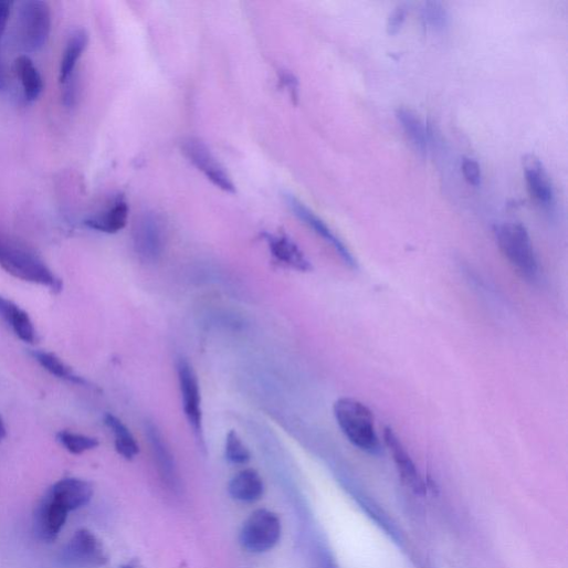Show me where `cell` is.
<instances>
[{
    "instance_id": "3",
    "label": "cell",
    "mask_w": 568,
    "mask_h": 568,
    "mask_svg": "<svg viewBox=\"0 0 568 568\" xmlns=\"http://www.w3.org/2000/svg\"><path fill=\"white\" fill-rule=\"evenodd\" d=\"M334 413L346 438L358 449L370 454L381 451L371 410L359 400L341 398L334 406Z\"/></svg>"
},
{
    "instance_id": "18",
    "label": "cell",
    "mask_w": 568,
    "mask_h": 568,
    "mask_svg": "<svg viewBox=\"0 0 568 568\" xmlns=\"http://www.w3.org/2000/svg\"><path fill=\"white\" fill-rule=\"evenodd\" d=\"M0 318L27 344H35L36 330L27 312L15 303L0 296Z\"/></svg>"
},
{
    "instance_id": "16",
    "label": "cell",
    "mask_w": 568,
    "mask_h": 568,
    "mask_svg": "<svg viewBox=\"0 0 568 568\" xmlns=\"http://www.w3.org/2000/svg\"><path fill=\"white\" fill-rule=\"evenodd\" d=\"M228 492L236 502L252 504L260 501L265 493L263 478L257 471L245 469L238 472L229 482Z\"/></svg>"
},
{
    "instance_id": "8",
    "label": "cell",
    "mask_w": 568,
    "mask_h": 568,
    "mask_svg": "<svg viewBox=\"0 0 568 568\" xmlns=\"http://www.w3.org/2000/svg\"><path fill=\"white\" fill-rule=\"evenodd\" d=\"M166 243V228L159 214L146 211L139 215L134 228V246L138 256L154 263L162 255Z\"/></svg>"
},
{
    "instance_id": "26",
    "label": "cell",
    "mask_w": 568,
    "mask_h": 568,
    "mask_svg": "<svg viewBox=\"0 0 568 568\" xmlns=\"http://www.w3.org/2000/svg\"><path fill=\"white\" fill-rule=\"evenodd\" d=\"M225 460L233 465H244L250 462L251 453L235 431H230L224 444Z\"/></svg>"
},
{
    "instance_id": "10",
    "label": "cell",
    "mask_w": 568,
    "mask_h": 568,
    "mask_svg": "<svg viewBox=\"0 0 568 568\" xmlns=\"http://www.w3.org/2000/svg\"><path fill=\"white\" fill-rule=\"evenodd\" d=\"M181 147L186 158L217 188L229 193L235 192L232 179L202 140L190 137L183 140Z\"/></svg>"
},
{
    "instance_id": "15",
    "label": "cell",
    "mask_w": 568,
    "mask_h": 568,
    "mask_svg": "<svg viewBox=\"0 0 568 568\" xmlns=\"http://www.w3.org/2000/svg\"><path fill=\"white\" fill-rule=\"evenodd\" d=\"M128 217V201L125 196L119 194L104 211L90 217L84 223L95 231L114 234L127 225Z\"/></svg>"
},
{
    "instance_id": "29",
    "label": "cell",
    "mask_w": 568,
    "mask_h": 568,
    "mask_svg": "<svg viewBox=\"0 0 568 568\" xmlns=\"http://www.w3.org/2000/svg\"><path fill=\"white\" fill-rule=\"evenodd\" d=\"M13 3L0 0V40L3 39L12 14Z\"/></svg>"
},
{
    "instance_id": "19",
    "label": "cell",
    "mask_w": 568,
    "mask_h": 568,
    "mask_svg": "<svg viewBox=\"0 0 568 568\" xmlns=\"http://www.w3.org/2000/svg\"><path fill=\"white\" fill-rule=\"evenodd\" d=\"M146 427V435L149 439L151 450L155 455V460L158 464L159 472L166 481L168 485L171 487L176 486V483L178 481L177 477V470L175 465L173 457L171 455L170 450L168 449L166 442L164 441V438L158 430L157 425H155L152 422L148 421L145 424Z\"/></svg>"
},
{
    "instance_id": "11",
    "label": "cell",
    "mask_w": 568,
    "mask_h": 568,
    "mask_svg": "<svg viewBox=\"0 0 568 568\" xmlns=\"http://www.w3.org/2000/svg\"><path fill=\"white\" fill-rule=\"evenodd\" d=\"M385 443L395 461L402 482L417 495H425L427 485L416 463L393 429L387 427L383 432Z\"/></svg>"
},
{
    "instance_id": "12",
    "label": "cell",
    "mask_w": 568,
    "mask_h": 568,
    "mask_svg": "<svg viewBox=\"0 0 568 568\" xmlns=\"http://www.w3.org/2000/svg\"><path fill=\"white\" fill-rule=\"evenodd\" d=\"M286 201L297 218H299L324 240L330 243L349 266L357 267V261L355 260L349 249L334 233V231L326 224V222H324L317 214H315L308 207H306L293 194H286Z\"/></svg>"
},
{
    "instance_id": "30",
    "label": "cell",
    "mask_w": 568,
    "mask_h": 568,
    "mask_svg": "<svg viewBox=\"0 0 568 568\" xmlns=\"http://www.w3.org/2000/svg\"><path fill=\"white\" fill-rule=\"evenodd\" d=\"M322 560H323V567L322 568H337L335 562H333V560L328 556H324L322 558Z\"/></svg>"
},
{
    "instance_id": "9",
    "label": "cell",
    "mask_w": 568,
    "mask_h": 568,
    "mask_svg": "<svg viewBox=\"0 0 568 568\" xmlns=\"http://www.w3.org/2000/svg\"><path fill=\"white\" fill-rule=\"evenodd\" d=\"M177 372L186 419L196 438L203 442L201 395L198 377L189 361L182 357L177 361Z\"/></svg>"
},
{
    "instance_id": "1",
    "label": "cell",
    "mask_w": 568,
    "mask_h": 568,
    "mask_svg": "<svg viewBox=\"0 0 568 568\" xmlns=\"http://www.w3.org/2000/svg\"><path fill=\"white\" fill-rule=\"evenodd\" d=\"M94 486L77 477H66L54 483L39 502L34 516L35 536L44 543H53L60 536L70 512L77 511L92 501Z\"/></svg>"
},
{
    "instance_id": "23",
    "label": "cell",
    "mask_w": 568,
    "mask_h": 568,
    "mask_svg": "<svg viewBox=\"0 0 568 568\" xmlns=\"http://www.w3.org/2000/svg\"><path fill=\"white\" fill-rule=\"evenodd\" d=\"M33 358L51 375L80 386H88V382L77 376L56 355L46 351H33Z\"/></svg>"
},
{
    "instance_id": "6",
    "label": "cell",
    "mask_w": 568,
    "mask_h": 568,
    "mask_svg": "<svg viewBox=\"0 0 568 568\" xmlns=\"http://www.w3.org/2000/svg\"><path fill=\"white\" fill-rule=\"evenodd\" d=\"M282 523L276 513L259 508L244 520L239 541L251 554H264L272 550L280 541Z\"/></svg>"
},
{
    "instance_id": "5",
    "label": "cell",
    "mask_w": 568,
    "mask_h": 568,
    "mask_svg": "<svg viewBox=\"0 0 568 568\" xmlns=\"http://www.w3.org/2000/svg\"><path fill=\"white\" fill-rule=\"evenodd\" d=\"M52 33V11L42 0H27L20 4L18 17V41L27 53L41 52Z\"/></svg>"
},
{
    "instance_id": "13",
    "label": "cell",
    "mask_w": 568,
    "mask_h": 568,
    "mask_svg": "<svg viewBox=\"0 0 568 568\" xmlns=\"http://www.w3.org/2000/svg\"><path fill=\"white\" fill-rule=\"evenodd\" d=\"M523 167L530 196L544 209H551L555 203L554 188L541 161L534 155H526Z\"/></svg>"
},
{
    "instance_id": "27",
    "label": "cell",
    "mask_w": 568,
    "mask_h": 568,
    "mask_svg": "<svg viewBox=\"0 0 568 568\" xmlns=\"http://www.w3.org/2000/svg\"><path fill=\"white\" fill-rule=\"evenodd\" d=\"M462 172L465 180L474 186L478 187L482 183V170L480 164L472 158H464L462 162Z\"/></svg>"
},
{
    "instance_id": "17",
    "label": "cell",
    "mask_w": 568,
    "mask_h": 568,
    "mask_svg": "<svg viewBox=\"0 0 568 568\" xmlns=\"http://www.w3.org/2000/svg\"><path fill=\"white\" fill-rule=\"evenodd\" d=\"M90 38L86 31H74L66 43L60 67L62 86L76 80L77 65L87 50Z\"/></svg>"
},
{
    "instance_id": "4",
    "label": "cell",
    "mask_w": 568,
    "mask_h": 568,
    "mask_svg": "<svg viewBox=\"0 0 568 568\" xmlns=\"http://www.w3.org/2000/svg\"><path fill=\"white\" fill-rule=\"evenodd\" d=\"M495 236L502 253L517 272L535 280L538 262L526 228L518 222H504L495 227Z\"/></svg>"
},
{
    "instance_id": "31",
    "label": "cell",
    "mask_w": 568,
    "mask_h": 568,
    "mask_svg": "<svg viewBox=\"0 0 568 568\" xmlns=\"http://www.w3.org/2000/svg\"><path fill=\"white\" fill-rule=\"evenodd\" d=\"M6 84H7L6 73H4L2 65H0V90H3L6 87Z\"/></svg>"
},
{
    "instance_id": "20",
    "label": "cell",
    "mask_w": 568,
    "mask_h": 568,
    "mask_svg": "<svg viewBox=\"0 0 568 568\" xmlns=\"http://www.w3.org/2000/svg\"><path fill=\"white\" fill-rule=\"evenodd\" d=\"M15 73L20 78L28 102L40 99L44 92L43 77L29 55H22L15 61Z\"/></svg>"
},
{
    "instance_id": "2",
    "label": "cell",
    "mask_w": 568,
    "mask_h": 568,
    "mask_svg": "<svg viewBox=\"0 0 568 568\" xmlns=\"http://www.w3.org/2000/svg\"><path fill=\"white\" fill-rule=\"evenodd\" d=\"M0 266L13 276L41 284L54 293L63 290V283L45 261L29 246L4 236H0Z\"/></svg>"
},
{
    "instance_id": "7",
    "label": "cell",
    "mask_w": 568,
    "mask_h": 568,
    "mask_svg": "<svg viewBox=\"0 0 568 568\" xmlns=\"http://www.w3.org/2000/svg\"><path fill=\"white\" fill-rule=\"evenodd\" d=\"M108 561L103 543L87 528L78 529L57 557L61 568H101Z\"/></svg>"
},
{
    "instance_id": "33",
    "label": "cell",
    "mask_w": 568,
    "mask_h": 568,
    "mask_svg": "<svg viewBox=\"0 0 568 568\" xmlns=\"http://www.w3.org/2000/svg\"><path fill=\"white\" fill-rule=\"evenodd\" d=\"M120 568H140V567L135 564H126V565H123Z\"/></svg>"
},
{
    "instance_id": "32",
    "label": "cell",
    "mask_w": 568,
    "mask_h": 568,
    "mask_svg": "<svg viewBox=\"0 0 568 568\" xmlns=\"http://www.w3.org/2000/svg\"><path fill=\"white\" fill-rule=\"evenodd\" d=\"M6 436H7V428H6V424L2 420V418H0V441H2Z\"/></svg>"
},
{
    "instance_id": "21",
    "label": "cell",
    "mask_w": 568,
    "mask_h": 568,
    "mask_svg": "<svg viewBox=\"0 0 568 568\" xmlns=\"http://www.w3.org/2000/svg\"><path fill=\"white\" fill-rule=\"evenodd\" d=\"M396 116L414 148L419 152L425 154L428 150V132L420 116L406 107L399 108Z\"/></svg>"
},
{
    "instance_id": "25",
    "label": "cell",
    "mask_w": 568,
    "mask_h": 568,
    "mask_svg": "<svg viewBox=\"0 0 568 568\" xmlns=\"http://www.w3.org/2000/svg\"><path fill=\"white\" fill-rule=\"evenodd\" d=\"M57 441L72 454H83L99 446V441L84 434L62 431L57 434Z\"/></svg>"
},
{
    "instance_id": "22",
    "label": "cell",
    "mask_w": 568,
    "mask_h": 568,
    "mask_svg": "<svg viewBox=\"0 0 568 568\" xmlns=\"http://www.w3.org/2000/svg\"><path fill=\"white\" fill-rule=\"evenodd\" d=\"M104 422L115 436L117 453L124 459L133 461L139 454V445L130 430L112 413L105 414Z\"/></svg>"
},
{
    "instance_id": "14",
    "label": "cell",
    "mask_w": 568,
    "mask_h": 568,
    "mask_svg": "<svg viewBox=\"0 0 568 568\" xmlns=\"http://www.w3.org/2000/svg\"><path fill=\"white\" fill-rule=\"evenodd\" d=\"M273 257L297 271L309 272L314 270L313 263L299 245L286 234H263Z\"/></svg>"
},
{
    "instance_id": "24",
    "label": "cell",
    "mask_w": 568,
    "mask_h": 568,
    "mask_svg": "<svg viewBox=\"0 0 568 568\" xmlns=\"http://www.w3.org/2000/svg\"><path fill=\"white\" fill-rule=\"evenodd\" d=\"M421 19L425 28L439 32L448 27L449 13L441 2L432 0V2L423 3Z\"/></svg>"
},
{
    "instance_id": "28",
    "label": "cell",
    "mask_w": 568,
    "mask_h": 568,
    "mask_svg": "<svg viewBox=\"0 0 568 568\" xmlns=\"http://www.w3.org/2000/svg\"><path fill=\"white\" fill-rule=\"evenodd\" d=\"M408 15V7L407 6H399L393 10V12L390 14L388 20L387 30L390 35L398 34L403 24L406 23Z\"/></svg>"
}]
</instances>
